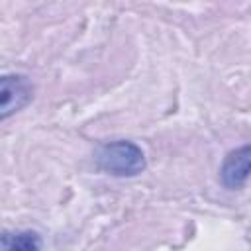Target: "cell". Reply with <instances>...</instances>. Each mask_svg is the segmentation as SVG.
<instances>
[{
    "mask_svg": "<svg viewBox=\"0 0 251 251\" xmlns=\"http://www.w3.org/2000/svg\"><path fill=\"white\" fill-rule=\"evenodd\" d=\"M94 163L98 171L120 178L137 176L147 169V159L143 149L129 139L100 143L94 151Z\"/></svg>",
    "mask_w": 251,
    "mask_h": 251,
    "instance_id": "6da1fadb",
    "label": "cell"
},
{
    "mask_svg": "<svg viewBox=\"0 0 251 251\" xmlns=\"http://www.w3.org/2000/svg\"><path fill=\"white\" fill-rule=\"evenodd\" d=\"M33 100V84L25 75H4L0 78V120L24 110Z\"/></svg>",
    "mask_w": 251,
    "mask_h": 251,
    "instance_id": "7a4b0ae2",
    "label": "cell"
},
{
    "mask_svg": "<svg viewBox=\"0 0 251 251\" xmlns=\"http://www.w3.org/2000/svg\"><path fill=\"white\" fill-rule=\"evenodd\" d=\"M251 176V145L231 149L220 167V180L227 190H239Z\"/></svg>",
    "mask_w": 251,
    "mask_h": 251,
    "instance_id": "3957f363",
    "label": "cell"
},
{
    "mask_svg": "<svg viewBox=\"0 0 251 251\" xmlns=\"http://www.w3.org/2000/svg\"><path fill=\"white\" fill-rule=\"evenodd\" d=\"M0 247L4 251L24 249V251H37L43 247V241L37 231L31 229H18V231H2Z\"/></svg>",
    "mask_w": 251,
    "mask_h": 251,
    "instance_id": "277c9868",
    "label": "cell"
}]
</instances>
